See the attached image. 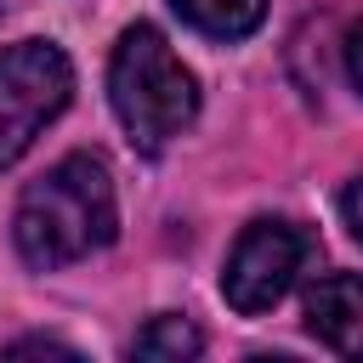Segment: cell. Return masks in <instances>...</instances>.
Returning <instances> with one entry per match:
<instances>
[{
    "label": "cell",
    "instance_id": "obj_4",
    "mask_svg": "<svg viewBox=\"0 0 363 363\" xmlns=\"http://www.w3.org/2000/svg\"><path fill=\"white\" fill-rule=\"evenodd\" d=\"M306 250H312V244H306V233H301L295 221H284V216H261V221H250V227L238 233L233 255H227V272H221V295H227V306L244 312V318L272 312V306L289 295V284H295Z\"/></svg>",
    "mask_w": 363,
    "mask_h": 363
},
{
    "label": "cell",
    "instance_id": "obj_10",
    "mask_svg": "<svg viewBox=\"0 0 363 363\" xmlns=\"http://www.w3.org/2000/svg\"><path fill=\"white\" fill-rule=\"evenodd\" d=\"M6 352H11V357H23V352H68V346H62V340H40V335H34V340H17V346H6Z\"/></svg>",
    "mask_w": 363,
    "mask_h": 363
},
{
    "label": "cell",
    "instance_id": "obj_3",
    "mask_svg": "<svg viewBox=\"0 0 363 363\" xmlns=\"http://www.w3.org/2000/svg\"><path fill=\"white\" fill-rule=\"evenodd\" d=\"M74 68L51 40H23L0 51V170L28 153V142L68 108Z\"/></svg>",
    "mask_w": 363,
    "mask_h": 363
},
{
    "label": "cell",
    "instance_id": "obj_8",
    "mask_svg": "<svg viewBox=\"0 0 363 363\" xmlns=\"http://www.w3.org/2000/svg\"><path fill=\"white\" fill-rule=\"evenodd\" d=\"M340 216H346L352 238L363 244V176H357V182H346V193H340Z\"/></svg>",
    "mask_w": 363,
    "mask_h": 363
},
{
    "label": "cell",
    "instance_id": "obj_1",
    "mask_svg": "<svg viewBox=\"0 0 363 363\" xmlns=\"http://www.w3.org/2000/svg\"><path fill=\"white\" fill-rule=\"evenodd\" d=\"M113 227H119V204H113V182L102 159L68 153L23 187L11 238L28 267H68L113 244Z\"/></svg>",
    "mask_w": 363,
    "mask_h": 363
},
{
    "label": "cell",
    "instance_id": "obj_2",
    "mask_svg": "<svg viewBox=\"0 0 363 363\" xmlns=\"http://www.w3.org/2000/svg\"><path fill=\"white\" fill-rule=\"evenodd\" d=\"M108 102L142 153L170 147L199 113V79L153 23H130L108 57Z\"/></svg>",
    "mask_w": 363,
    "mask_h": 363
},
{
    "label": "cell",
    "instance_id": "obj_7",
    "mask_svg": "<svg viewBox=\"0 0 363 363\" xmlns=\"http://www.w3.org/2000/svg\"><path fill=\"white\" fill-rule=\"evenodd\" d=\"M130 352H136V357H199V352H204V335H199L187 318L164 312V318H153V323L130 340Z\"/></svg>",
    "mask_w": 363,
    "mask_h": 363
},
{
    "label": "cell",
    "instance_id": "obj_6",
    "mask_svg": "<svg viewBox=\"0 0 363 363\" xmlns=\"http://www.w3.org/2000/svg\"><path fill=\"white\" fill-rule=\"evenodd\" d=\"M176 17L210 40H244L261 17H267V0H170Z\"/></svg>",
    "mask_w": 363,
    "mask_h": 363
},
{
    "label": "cell",
    "instance_id": "obj_5",
    "mask_svg": "<svg viewBox=\"0 0 363 363\" xmlns=\"http://www.w3.org/2000/svg\"><path fill=\"white\" fill-rule=\"evenodd\" d=\"M306 329L340 352V357H363V278L357 272H329L306 289Z\"/></svg>",
    "mask_w": 363,
    "mask_h": 363
},
{
    "label": "cell",
    "instance_id": "obj_9",
    "mask_svg": "<svg viewBox=\"0 0 363 363\" xmlns=\"http://www.w3.org/2000/svg\"><path fill=\"white\" fill-rule=\"evenodd\" d=\"M346 74H352V85L363 91V17L346 28Z\"/></svg>",
    "mask_w": 363,
    "mask_h": 363
}]
</instances>
